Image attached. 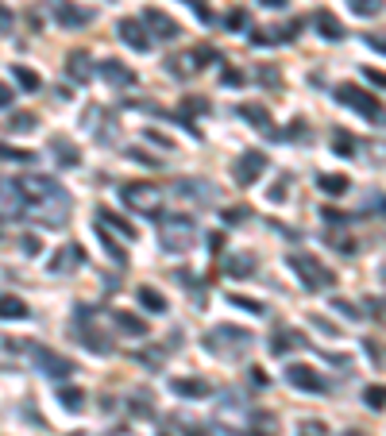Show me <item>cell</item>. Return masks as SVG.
<instances>
[{
	"label": "cell",
	"mask_w": 386,
	"mask_h": 436,
	"mask_svg": "<svg viewBox=\"0 0 386 436\" xmlns=\"http://www.w3.org/2000/svg\"><path fill=\"white\" fill-rule=\"evenodd\" d=\"M336 101L348 104V109H356V112H363V116L375 120V124H386V109L379 104V97L363 93L359 85H340V89H336Z\"/></svg>",
	"instance_id": "3957f363"
},
{
	"label": "cell",
	"mask_w": 386,
	"mask_h": 436,
	"mask_svg": "<svg viewBox=\"0 0 386 436\" xmlns=\"http://www.w3.org/2000/svg\"><path fill=\"white\" fill-rule=\"evenodd\" d=\"M16 186H20V197H23V205H31V209L62 193V189L54 186V178H43V174H31V178H23V182H16Z\"/></svg>",
	"instance_id": "8992f818"
},
{
	"label": "cell",
	"mask_w": 386,
	"mask_h": 436,
	"mask_svg": "<svg viewBox=\"0 0 386 436\" xmlns=\"http://www.w3.org/2000/svg\"><path fill=\"white\" fill-rule=\"evenodd\" d=\"M54 20H59L62 28H85V23H93V12L70 4V0H59V4H54Z\"/></svg>",
	"instance_id": "8fae6325"
},
{
	"label": "cell",
	"mask_w": 386,
	"mask_h": 436,
	"mask_svg": "<svg viewBox=\"0 0 386 436\" xmlns=\"http://www.w3.org/2000/svg\"><path fill=\"white\" fill-rule=\"evenodd\" d=\"M143 23L151 28V39H167V43H170V39L182 35V28H178V23L170 20L167 12H159V8H147V12H143Z\"/></svg>",
	"instance_id": "9c48e42d"
},
{
	"label": "cell",
	"mask_w": 386,
	"mask_h": 436,
	"mask_svg": "<svg viewBox=\"0 0 386 436\" xmlns=\"http://www.w3.org/2000/svg\"><path fill=\"white\" fill-rule=\"evenodd\" d=\"M363 401H367L371 409H382V406H386V386H367V390H363Z\"/></svg>",
	"instance_id": "e575fe53"
},
{
	"label": "cell",
	"mask_w": 386,
	"mask_h": 436,
	"mask_svg": "<svg viewBox=\"0 0 386 436\" xmlns=\"http://www.w3.org/2000/svg\"><path fill=\"white\" fill-rule=\"evenodd\" d=\"M35 155L31 151H23V147H8V143H0V162H31Z\"/></svg>",
	"instance_id": "836d02e7"
},
{
	"label": "cell",
	"mask_w": 386,
	"mask_h": 436,
	"mask_svg": "<svg viewBox=\"0 0 386 436\" xmlns=\"http://www.w3.org/2000/svg\"><path fill=\"white\" fill-rule=\"evenodd\" d=\"M228 28H232V31H240L243 28V23H248V16H243V8H236V12H228Z\"/></svg>",
	"instance_id": "b9f144b4"
},
{
	"label": "cell",
	"mask_w": 386,
	"mask_h": 436,
	"mask_svg": "<svg viewBox=\"0 0 386 436\" xmlns=\"http://www.w3.org/2000/svg\"><path fill=\"white\" fill-rule=\"evenodd\" d=\"M97 217H101V224H104V228H116V232L124 236V240H135V228H131L124 217H116V212H112V209H101V212H97Z\"/></svg>",
	"instance_id": "603a6c76"
},
{
	"label": "cell",
	"mask_w": 386,
	"mask_h": 436,
	"mask_svg": "<svg viewBox=\"0 0 386 436\" xmlns=\"http://www.w3.org/2000/svg\"><path fill=\"white\" fill-rule=\"evenodd\" d=\"M243 217H251V209H240V205H236V209H228V212H224V220H228V224H240Z\"/></svg>",
	"instance_id": "ee69618b"
},
{
	"label": "cell",
	"mask_w": 386,
	"mask_h": 436,
	"mask_svg": "<svg viewBox=\"0 0 386 436\" xmlns=\"http://www.w3.org/2000/svg\"><path fill=\"white\" fill-rule=\"evenodd\" d=\"M116 325L131 336H147V320H139L135 313H116Z\"/></svg>",
	"instance_id": "1f68e13d"
},
{
	"label": "cell",
	"mask_w": 386,
	"mask_h": 436,
	"mask_svg": "<svg viewBox=\"0 0 386 436\" xmlns=\"http://www.w3.org/2000/svg\"><path fill=\"white\" fill-rule=\"evenodd\" d=\"M332 309H336V313H344L348 320H359V309H351L348 301H332Z\"/></svg>",
	"instance_id": "bcb514c9"
},
{
	"label": "cell",
	"mask_w": 386,
	"mask_h": 436,
	"mask_svg": "<svg viewBox=\"0 0 386 436\" xmlns=\"http://www.w3.org/2000/svg\"><path fill=\"white\" fill-rule=\"evenodd\" d=\"M286 378H290V386H298V390H317V394L325 390V378L317 375L313 367H306V363H294V367H286Z\"/></svg>",
	"instance_id": "7c38bea8"
},
{
	"label": "cell",
	"mask_w": 386,
	"mask_h": 436,
	"mask_svg": "<svg viewBox=\"0 0 386 436\" xmlns=\"http://www.w3.org/2000/svg\"><path fill=\"white\" fill-rule=\"evenodd\" d=\"M332 147H336V155L351 159V155H356V139H351V131H332Z\"/></svg>",
	"instance_id": "d6a6232c"
},
{
	"label": "cell",
	"mask_w": 386,
	"mask_h": 436,
	"mask_svg": "<svg viewBox=\"0 0 386 436\" xmlns=\"http://www.w3.org/2000/svg\"><path fill=\"white\" fill-rule=\"evenodd\" d=\"M20 209H23L20 186H16V182H0V217L12 220V217H20Z\"/></svg>",
	"instance_id": "5bb4252c"
},
{
	"label": "cell",
	"mask_w": 386,
	"mask_h": 436,
	"mask_svg": "<svg viewBox=\"0 0 386 436\" xmlns=\"http://www.w3.org/2000/svg\"><path fill=\"white\" fill-rule=\"evenodd\" d=\"M263 8H286V0H259Z\"/></svg>",
	"instance_id": "f5cc1de1"
},
{
	"label": "cell",
	"mask_w": 386,
	"mask_h": 436,
	"mask_svg": "<svg viewBox=\"0 0 386 436\" xmlns=\"http://www.w3.org/2000/svg\"><path fill=\"white\" fill-rule=\"evenodd\" d=\"M228 274H232V278L255 274V259H251V255H232V259H228Z\"/></svg>",
	"instance_id": "f1b7e54d"
},
{
	"label": "cell",
	"mask_w": 386,
	"mask_h": 436,
	"mask_svg": "<svg viewBox=\"0 0 386 436\" xmlns=\"http://www.w3.org/2000/svg\"><path fill=\"white\" fill-rule=\"evenodd\" d=\"M78 262H81V248H78V243H66V248L51 259V270H54V274H66V270H73Z\"/></svg>",
	"instance_id": "d6986e66"
},
{
	"label": "cell",
	"mask_w": 386,
	"mask_h": 436,
	"mask_svg": "<svg viewBox=\"0 0 386 436\" xmlns=\"http://www.w3.org/2000/svg\"><path fill=\"white\" fill-rule=\"evenodd\" d=\"M174 394H182V398H209L212 386L205 378H174Z\"/></svg>",
	"instance_id": "ac0fdd59"
},
{
	"label": "cell",
	"mask_w": 386,
	"mask_h": 436,
	"mask_svg": "<svg viewBox=\"0 0 386 436\" xmlns=\"http://www.w3.org/2000/svg\"><path fill=\"white\" fill-rule=\"evenodd\" d=\"M128 159H131V162H143V166H155V170L162 166V159H155V155H147L143 147H131V151H128Z\"/></svg>",
	"instance_id": "8d00e7d4"
},
{
	"label": "cell",
	"mask_w": 386,
	"mask_h": 436,
	"mask_svg": "<svg viewBox=\"0 0 386 436\" xmlns=\"http://www.w3.org/2000/svg\"><path fill=\"white\" fill-rule=\"evenodd\" d=\"M20 248H23V255H39V251H43V243H39V236H23Z\"/></svg>",
	"instance_id": "60d3db41"
},
{
	"label": "cell",
	"mask_w": 386,
	"mask_h": 436,
	"mask_svg": "<svg viewBox=\"0 0 386 436\" xmlns=\"http://www.w3.org/2000/svg\"><path fill=\"white\" fill-rule=\"evenodd\" d=\"M240 116H243V120H251V124H255L259 131H267V135H270V112L263 109V104H243Z\"/></svg>",
	"instance_id": "cb8c5ba5"
},
{
	"label": "cell",
	"mask_w": 386,
	"mask_h": 436,
	"mask_svg": "<svg viewBox=\"0 0 386 436\" xmlns=\"http://www.w3.org/2000/svg\"><path fill=\"white\" fill-rule=\"evenodd\" d=\"M251 340H255V336L243 332V328L217 325V328L209 332V340H205V348H209V351H240V348H248Z\"/></svg>",
	"instance_id": "5b68a950"
},
{
	"label": "cell",
	"mask_w": 386,
	"mask_h": 436,
	"mask_svg": "<svg viewBox=\"0 0 386 436\" xmlns=\"http://www.w3.org/2000/svg\"><path fill=\"white\" fill-rule=\"evenodd\" d=\"M12 23H16L12 8H4V4H0V31H12Z\"/></svg>",
	"instance_id": "f6af8a7d"
},
{
	"label": "cell",
	"mask_w": 386,
	"mask_h": 436,
	"mask_svg": "<svg viewBox=\"0 0 386 436\" xmlns=\"http://www.w3.org/2000/svg\"><path fill=\"white\" fill-rule=\"evenodd\" d=\"M159 236H162V248L167 251H174V255H182V251H190L193 248V240H197V224L190 217H162L159 220Z\"/></svg>",
	"instance_id": "6da1fadb"
},
{
	"label": "cell",
	"mask_w": 386,
	"mask_h": 436,
	"mask_svg": "<svg viewBox=\"0 0 386 436\" xmlns=\"http://www.w3.org/2000/svg\"><path fill=\"white\" fill-rule=\"evenodd\" d=\"M16 81H20V89H28V93H35V89H43V78H39L35 70H28V66H12Z\"/></svg>",
	"instance_id": "f546056e"
},
{
	"label": "cell",
	"mask_w": 386,
	"mask_h": 436,
	"mask_svg": "<svg viewBox=\"0 0 386 436\" xmlns=\"http://www.w3.org/2000/svg\"><path fill=\"white\" fill-rule=\"evenodd\" d=\"M306 344H309V340H301L298 332H286V328L278 332V328H275V340H270V351H275V356H286L290 348H306Z\"/></svg>",
	"instance_id": "44dd1931"
},
{
	"label": "cell",
	"mask_w": 386,
	"mask_h": 436,
	"mask_svg": "<svg viewBox=\"0 0 386 436\" xmlns=\"http://www.w3.org/2000/svg\"><path fill=\"white\" fill-rule=\"evenodd\" d=\"M139 305L147 313H167V298L159 290H151V286H139Z\"/></svg>",
	"instance_id": "484cf974"
},
{
	"label": "cell",
	"mask_w": 386,
	"mask_h": 436,
	"mask_svg": "<svg viewBox=\"0 0 386 436\" xmlns=\"http://www.w3.org/2000/svg\"><path fill=\"white\" fill-rule=\"evenodd\" d=\"M356 16H379L382 12V0H351Z\"/></svg>",
	"instance_id": "74e56055"
},
{
	"label": "cell",
	"mask_w": 386,
	"mask_h": 436,
	"mask_svg": "<svg viewBox=\"0 0 386 436\" xmlns=\"http://www.w3.org/2000/svg\"><path fill=\"white\" fill-rule=\"evenodd\" d=\"M228 301H232V305H240V309H248V313H267V309L259 305V301L243 298V293H228Z\"/></svg>",
	"instance_id": "f35d334b"
},
{
	"label": "cell",
	"mask_w": 386,
	"mask_h": 436,
	"mask_svg": "<svg viewBox=\"0 0 386 436\" xmlns=\"http://www.w3.org/2000/svg\"><path fill=\"white\" fill-rule=\"evenodd\" d=\"M31 356H35V363L43 367L47 375H54V378H66V375L73 371V363H70V359L54 356V351H47V348H35V351H31Z\"/></svg>",
	"instance_id": "4fadbf2b"
},
{
	"label": "cell",
	"mask_w": 386,
	"mask_h": 436,
	"mask_svg": "<svg viewBox=\"0 0 386 436\" xmlns=\"http://www.w3.org/2000/svg\"><path fill=\"white\" fill-rule=\"evenodd\" d=\"M4 104H12V89H8L4 81H0V109H4Z\"/></svg>",
	"instance_id": "f907efd6"
},
{
	"label": "cell",
	"mask_w": 386,
	"mask_h": 436,
	"mask_svg": "<svg viewBox=\"0 0 386 436\" xmlns=\"http://www.w3.org/2000/svg\"><path fill=\"white\" fill-rule=\"evenodd\" d=\"M197 112H209V101H205V97H186V101H182V116H197Z\"/></svg>",
	"instance_id": "d590c367"
},
{
	"label": "cell",
	"mask_w": 386,
	"mask_h": 436,
	"mask_svg": "<svg viewBox=\"0 0 386 436\" xmlns=\"http://www.w3.org/2000/svg\"><path fill=\"white\" fill-rule=\"evenodd\" d=\"M298 28H301V23H290V28H282V31H278V28H263L251 39L263 43V47H267V43H290V39H298Z\"/></svg>",
	"instance_id": "e0dca14e"
},
{
	"label": "cell",
	"mask_w": 386,
	"mask_h": 436,
	"mask_svg": "<svg viewBox=\"0 0 386 436\" xmlns=\"http://www.w3.org/2000/svg\"><path fill=\"white\" fill-rule=\"evenodd\" d=\"M66 70H70V78H73V81H89V78H93V66H89L85 51H73V54H70V62H66Z\"/></svg>",
	"instance_id": "7402d4cb"
},
{
	"label": "cell",
	"mask_w": 386,
	"mask_h": 436,
	"mask_svg": "<svg viewBox=\"0 0 386 436\" xmlns=\"http://www.w3.org/2000/svg\"><path fill=\"white\" fill-rule=\"evenodd\" d=\"M28 317V301L16 298V293H4L0 298V320H23Z\"/></svg>",
	"instance_id": "ffe728a7"
},
{
	"label": "cell",
	"mask_w": 386,
	"mask_h": 436,
	"mask_svg": "<svg viewBox=\"0 0 386 436\" xmlns=\"http://www.w3.org/2000/svg\"><path fill=\"white\" fill-rule=\"evenodd\" d=\"M116 35L124 39L131 51H151V43H155V39L147 35V23L143 20H120L116 23Z\"/></svg>",
	"instance_id": "ba28073f"
},
{
	"label": "cell",
	"mask_w": 386,
	"mask_h": 436,
	"mask_svg": "<svg viewBox=\"0 0 386 436\" xmlns=\"http://www.w3.org/2000/svg\"><path fill=\"white\" fill-rule=\"evenodd\" d=\"M363 78H367V81H375V85H386V73H382V70H371V66L363 70Z\"/></svg>",
	"instance_id": "c3c4849f"
},
{
	"label": "cell",
	"mask_w": 386,
	"mask_h": 436,
	"mask_svg": "<svg viewBox=\"0 0 386 436\" xmlns=\"http://www.w3.org/2000/svg\"><path fill=\"white\" fill-rule=\"evenodd\" d=\"M101 78L112 81V85H120V89H124V85H135V73H131L128 66H120L116 59H104V62H101Z\"/></svg>",
	"instance_id": "2e32d148"
},
{
	"label": "cell",
	"mask_w": 386,
	"mask_h": 436,
	"mask_svg": "<svg viewBox=\"0 0 386 436\" xmlns=\"http://www.w3.org/2000/svg\"><path fill=\"white\" fill-rule=\"evenodd\" d=\"M35 212H39V220H43V224L59 228V224H66V212H70V197L59 193V197H51V201L35 205Z\"/></svg>",
	"instance_id": "30bf717a"
},
{
	"label": "cell",
	"mask_w": 386,
	"mask_h": 436,
	"mask_svg": "<svg viewBox=\"0 0 386 436\" xmlns=\"http://www.w3.org/2000/svg\"><path fill=\"white\" fill-rule=\"evenodd\" d=\"M290 267L301 274V286H306V290H313V293L317 290H328V286L336 282V274L325 267V262H317L313 255H298V251H294L290 255Z\"/></svg>",
	"instance_id": "7a4b0ae2"
},
{
	"label": "cell",
	"mask_w": 386,
	"mask_h": 436,
	"mask_svg": "<svg viewBox=\"0 0 386 436\" xmlns=\"http://www.w3.org/2000/svg\"><path fill=\"white\" fill-rule=\"evenodd\" d=\"M367 47H371V51H382V54H386V35H367Z\"/></svg>",
	"instance_id": "681fc988"
},
{
	"label": "cell",
	"mask_w": 386,
	"mask_h": 436,
	"mask_svg": "<svg viewBox=\"0 0 386 436\" xmlns=\"http://www.w3.org/2000/svg\"><path fill=\"white\" fill-rule=\"evenodd\" d=\"M186 62H190V73H197V70H205L209 62H217V51H212V47H193V51L186 54Z\"/></svg>",
	"instance_id": "4316f807"
},
{
	"label": "cell",
	"mask_w": 386,
	"mask_h": 436,
	"mask_svg": "<svg viewBox=\"0 0 386 436\" xmlns=\"http://www.w3.org/2000/svg\"><path fill=\"white\" fill-rule=\"evenodd\" d=\"M321 189H325V193H332V197H340V193H348V189H351V178L348 174H321Z\"/></svg>",
	"instance_id": "83f0119b"
},
{
	"label": "cell",
	"mask_w": 386,
	"mask_h": 436,
	"mask_svg": "<svg viewBox=\"0 0 386 436\" xmlns=\"http://www.w3.org/2000/svg\"><path fill=\"white\" fill-rule=\"evenodd\" d=\"M321 217L328 220V224H344V220H348V217H344V212H340V209H325V212H321Z\"/></svg>",
	"instance_id": "7dc6e473"
},
{
	"label": "cell",
	"mask_w": 386,
	"mask_h": 436,
	"mask_svg": "<svg viewBox=\"0 0 386 436\" xmlns=\"http://www.w3.org/2000/svg\"><path fill=\"white\" fill-rule=\"evenodd\" d=\"M12 135H28V131H35V116L31 112H12V120L4 124Z\"/></svg>",
	"instance_id": "4dcf8cb0"
},
{
	"label": "cell",
	"mask_w": 386,
	"mask_h": 436,
	"mask_svg": "<svg viewBox=\"0 0 386 436\" xmlns=\"http://www.w3.org/2000/svg\"><path fill=\"white\" fill-rule=\"evenodd\" d=\"M224 81H228V85H240L243 78H240V70H224Z\"/></svg>",
	"instance_id": "816d5d0a"
},
{
	"label": "cell",
	"mask_w": 386,
	"mask_h": 436,
	"mask_svg": "<svg viewBox=\"0 0 386 436\" xmlns=\"http://www.w3.org/2000/svg\"><path fill=\"white\" fill-rule=\"evenodd\" d=\"M313 28L321 31L325 39H332V43H336V39H344V23L336 20L328 8H317V12H313Z\"/></svg>",
	"instance_id": "9a60e30c"
},
{
	"label": "cell",
	"mask_w": 386,
	"mask_h": 436,
	"mask_svg": "<svg viewBox=\"0 0 386 436\" xmlns=\"http://www.w3.org/2000/svg\"><path fill=\"white\" fill-rule=\"evenodd\" d=\"M263 170H267V155H263V151H248V155H240V159L232 162L236 186H255L263 178Z\"/></svg>",
	"instance_id": "52a82bcc"
},
{
	"label": "cell",
	"mask_w": 386,
	"mask_h": 436,
	"mask_svg": "<svg viewBox=\"0 0 386 436\" xmlns=\"http://www.w3.org/2000/svg\"><path fill=\"white\" fill-rule=\"evenodd\" d=\"M51 147H54V159L62 162V166H78V147L70 143V139H51Z\"/></svg>",
	"instance_id": "d4e9b609"
},
{
	"label": "cell",
	"mask_w": 386,
	"mask_h": 436,
	"mask_svg": "<svg viewBox=\"0 0 386 436\" xmlns=\"http://www.w3.org/2000/svg\"><path fill=\"white\" fill-rule=\"evenodd\" d=\"M259 81H263V85H282V78H278L270 66H263V70H259Z\"/></svg>",
	"instance_id": "7bdbcfd3"
},
{
	"label": "cell",
	"mask_w": 386,
	"mask_h": 436,
	"mask_svg": "<svg viewBox=\"0 0 386 436\" xmlns=\"http://www.w3.org/2000/svg\"><path fill=\"white\" fill-rule=\"evenodd\" d=\"M59 398L66 401V409H81V401H85V394H81V390H73V386H70V390H62Z\"/></svg>",
	"instance_id": "ab89813d"
},
{
	"label": "cell",
	"mask_w": 386,
	"mask_h": 436,
	"mask_svg": "<svg viewBox=\"0 0 386 436\" xmlns=\"http://www.w3.org/2000/svg\"><path fill=\"white\" fill-rule=\"evenodd\" d=\"M120 197H124V205L128 209H135V212H159V201H162V193H159V186H147V182H124L120 186Z\"/></svg>",
	"instance_id": "277c9868"
}]
</instances>
